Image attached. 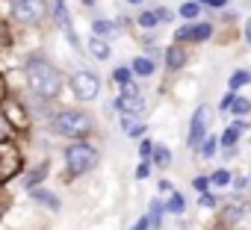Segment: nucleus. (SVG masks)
<instances>
[{"instance_id":"32","label":"nucleus","mask_w":251,"mask_h":230,"mask_svg":"<svg viewBox=\"0 0 251 230\" xmlns=\"http://www.w3.org/2000/svg\"><path fill=\"white\" fill-rule=\"evenodd\" d=\"M195 189H201V192H204V189H207V180H204V177H198V180H195Z\"/></svg>"},{"instance_id":"29","label":"nucleus","mask_w":251,"mask_h":230,"mask_svg":"<svg viewBox=\"0 0 251 230\" xmlns=\"http://www.w3.org/2000/svg\"><path fill=\"white\" fill-rule=\"evenodd\" d=\"M160 192H169V195H175V186H172L169 180H160Z\"/></svg>"},{"instance_id":"37","label":"nucleus","mask_w":251,"mask_h":230,"mask_svg":"<svg viewBox=\"0 0 251 230\" xmlns=\"http://www.w3.org/2000/svg\"><path fill=\"white\" fill-rule=\"evenodd\" d=\"M207 3H210V0H207Z\"/></svg>"},{"instance_id":"22","label":"nucleus","mask_w":251,"mask_h":230,"mask_svg":"<svg viewBox=\"0 0 251 230\" xmlns=\"http://www.w3.org/2000/svg\"><path fill=\"white\" fill-rule=\"evenodd\" d=\"M157 21H160L157 12H142V15H139V24H142V27H154Z\"/></svg>"},{"instance_id":"10","label":"nucleus","mask_w":251,"mask_h":230,"mask_svg":"<svg viewBox=\"0 0 251 230\" xmlns=\"http://www.w3.org/2000/svg\"><path fill=\"white\" fill-rule=\"evenodd\" d=\"M183 62H186L183 47H169V50H166V65H169V68H180Z\"/></svg>"},{"instance_id":"4","label":"nucleus","mask_w":251,"mask_h":230,"mask_svg":"<svg viewBox=\"0 0 251 230\" xmlns=\"http://www.w3.org/2000/svg\"><path fill=\"white\" fill-rule=\"evenodd\" d=\"M210 106H198L189 124V148H201L207 142V127H210Z\"/></svg>"},{"instance_id":"5","label":"nucleus","mask_w":251,"mask_h":230,"mask_svg":"<svg viewBox=\"0 0 251 230\" xmlns=\"http://www.w3.org/2000/svg\"><path fill=\"white\" fill-rule=\"evenodd\" d=\"M12 15L24 24H36L45 18V0H12Z\"/></svg>"},{"instance_id":"13","label":"nucleus","mask_w":251,"mask_h":230,"mask_svg":"<svg viewBox=\"0 0 251 230\" xmlns=\"http://www.w3.org/2000/svg\"><path fill=\"white\" fill-rule=\"evenodd\" d=\"M133 74H139V77H151V74H154V62L145 59V56H139V59L133 62Z\"/></svg>"},{"instance_id":"7","label":"nucleus","mask_w":251,"mask_h":230,"mask_svg":"<svg viewBox=\"0 0 251 230\" xmlns=\"http://www.w3.org/2000/svg\"><path fill=\"white\" fill-rule=\"evenodd\" d=\"M115 106H118V112H124V115H133V112H142L145 100H142L139 89L130 83V86H124V89H121V94L115 97Z\"/></svg>"},{"instance_id":"19","label":"nucleus","mask_w":251,"mask_h":230,"mask_svg":"<svg viewBox=\"0 0 251 230\" xmlns=\"http://www.w3.org/2000/svg\"><path fill=\"white\" fill-rule=\"evenodd\" d=\"M248 80H251V74H248V71H236V74L230 77V89H239V86H245Z\"/></svg>"},{"instance_id":"23","label":"nucleus","mask_w":251,"mask_h":230,"mask_svg":"<svg viewBox=\"0 0 251 230\" xmlns=\"http://www.w3.org/2000/svg\"><path fill=\"white\" fill-rule=\"evenodd\" d=\"M213 183H216V186H227V183H230V171H225V168L216 171V174H213Z\"/></svg>"},{"instance_id":"20","label":"nucleus","mask_w":251,"mask_h":230,"mask_svg":"<svg viewBox=\"0 0 251 230\" xmlns=\"http://www.w3.org/2000/svg\"><path fill=\"white\" fill-rule=\"evenodd\" d=\"M166 209H169V212H183V195H177V192H175V195H172V201L166 204Z\"/></svg>"},{"instance_id":"2","label":"nucleus","mask_w":251,"mask_h":230,"mask_svg":"<svg viewBox=\"0 0 251 230\" xmlns=\"http://www.w3.org/2000/svg\"><path fill=\"white\" fill-rule=\"evenodd\" d=\"M50 130H53L56 136H65V139H83V136H89V130H92V118H89L86 112L65 109V112L53 115Z\"/></svg>"},{"instance_id":"36","label":"nucleus","mask_w":251,"mask_h":230,"mask_svg":"<svg viewBox=\"0 0 251 230\" xmlns=\"http://www.w3.org/2000/svg\"><path fill=\"white\" fill-rule=\"evenodd\" d=\"M86 3H92V0H86Z\"/></svg>"},{"instance_id":"33","label":"nucleus","mask_w":251,"mask_h":230,"mask_svg":"<svg viewBox=\"0 0 251 230\" xmlns=\"http://www.w3.org/2000/svg\"><path fill=\"white\" fill-rule=\"evenodd\" d=\"M245 39H248V42H251V18H248V21H245Z\"/></svg>"},{"instance_id":"11","label":"nucleus","mask_w":251,"mask_h":230,"mask_svg":"<svg viewBox=\"0 0 251 230\" xmlns=\"http://www.w3.org/2000/svg\"><path fill=\"white\" fill-rule=\"evenodd\" d=\"M112 33H115V27L109 21H95L92 24V39H109Z\"/></svg>"},{"instance_id":"17","label":"nucleus","mask_w":251,"mask_h":230,"mask_svg":"<svg viewBox=\"0 0 251 230\" xmlns=\"http://www.w3.org/2000/svg\"><path fill=\"white\" fill-rule=\"evenodd\" d=\"M112 80L124 89V86H130V68H115L112 71Z\"/></svg>"},{"instance_id":"15","label":"nucleus","mask_w":251,"mask_h":230,"mask_svg":"<svg viewBox=\"0 0 251 230\" xmlns=\"http://www.w3.org/2000/svg\"><path fill=\"white\" fill-rule=\"evenodd\" d=\"M45 174H48V165L42 162V165H36V168H33V171H30V174L24 177V186H36V183H39V180H42Z\"/></svg>"},{"instance_id":"25","label":"nucleus","mask_w":251,"mask_h":230,"mask_svg":"<svg viewBox=\"0 0 251 230\" xmlns=\"http://www.w3.org/2000/svg\"><path fill=\"white\" fill-rule=\"evenodd\" d=\"M180 15H183V18H195V15H198V3H183V6H180Z\"/></svg>"},{"instance_id":"18","label":"nucleus","mask_w":251,"mask_h":230,"mask_svg":"<svg viewBox=\"0 0 251 230\" xmlns=\"http://www.w3.org/2000/svg\"><path fill=\"white\" fill-rule=\"evenodd\" d=\"M230 109H233L236 115H248V112H251V100H245V97H236Z\"/></svg>"},{"instance_id":"24","label":"nucleus","mask_w":251,"mask_h":230,"mask_svg":"<svg viewBox=\"0 0 251 230\" xmlns=\"http://www.w3.org/2000/svg\"><path fill=\"white\" fill-rule=\"evenodd\" d=\"M160 215H163V204L154 201V204H151V224H154V227L160 224Z\"/></svg>"},{"instance_id":"9","label":"nucleus","mask_w":251,"mask_h":230,"mask_svg":"<svg viewBox=\"0 0 251 230\" xmlns=\"http://www.w3.org/2000/svg\"><path fill=\"white\" fill-rule=\"evenodd\" d=\"M242 130H245V124H242V121H236V124H230V127L225 130V136H222V145H225V148H233V145L239 142V136H242Z\"/></svg>"},{"instance_id":"12","label":"nucleus","mask_w":251,"mask_h":230,"mask_svg":"<svg viewBox=\"0 0 251 230\" xmlns=\"http://www.w3.org/2000/svg\"><path fill=\"white\" fill-rule=\"evenodd\" d=\"M89 53L98 56V59H109V45H106L103 39H92V42H89Z\"/></svg>"},{"instance_id":"26","label":"nucleus","mask_w":251,"mask_h":230,"mask_svg":"<svg viewBox=\"0 0 251 230\" xmlns=\"http://www.w3.org/2000/svg\"><path fill=\"white\" fill-rule=\"evenodd\" d=\"M154 151H157V145L148 142V139H142V145H139V157H151Z\"/></svg>"},{"instance_id":"21","label":"nucleus","mask_w":251,"mask_h":230,"mask_svg":"<svg viewBox=\"0 0 251 230\" xmlns=\"http://www.w3.org/2000/svg\"><path fill=\"white\" fill-rule=\"evenodd\" d=\"M216 145H219V139H216V136H210V139L201 145V157H213V154H216Z\"/></svg>"},{"instance_id":"16","label":"nucleus","mask_w":251,"mask_h":230,"mask_svg":"<svg viewBox=\"0 0 251 230\" xmlns=\"http://www.w3.org/2000/svg\"><path fill=\"white\" fill-rule=\"evenodd\" d=\"M154 162H157L160 168H166V165L172 162V151H169V148H163V145H157V151H154Z\"/></svg>"},{"instance_id":"8","label":"nucleus","mask_w":251,"mask_h":230,"mask_svg":"<svg viewBox=\"0 0 251 230\" xmlns=\"http://www.w3.org/2000/svg\"><path fill=\"white\" fill-rule=\"evenodd\" d=\"M0 154H3V180H12V177H15V171H18V162H21V157H18V151H15L9 142H3Z\"/></svg>"},{"instance_id":"14","label":"nucleus","mask_w":251,"mask_h":230,"mask_svg":"<svg viewBox=\"0 0 251 230\" xmlns=\"http://www.w3.org/2000/svg\"><path fill=\"white\" fill-rule=\"evenodd\" d=\"M33 201H39V204H48L50 209H59V201H56L50 192H45V189H33Z\"/></svg>"},{"instance_id":"30","label":"nucleus","mask_w":251,"mask_h":230,"mask_svg":"<svg viewBox=\"0 0 251 230\" xmlns=\"http://www.w3.org/2000/svg\"><path fill=\"white\" fill-rule=\"evenodd\" d=\"M148 227H151V218H139V221H136V227H133V230H148Z\"/></svg>"},{"instance_id":"31","label":"nucleus","mask_w":251,"mask_h":230,"mask_svg":"<svg viewBox=\"0 0 251 230\" xmlns=\"http://www.w3.org/2000/svg\"><path fill=\"white\" fill-rule=\"evenodd\" d=\"M157 18H160V21H169V18H172V12H169V9H157Z\"/></svg>"},{"instance_id":"6","label":"nucleus","mask_w":251,"mask_h":230,"mask_svg":"<svg viewBox=\"0 0 251 230\" xmlns=\"http://www.w3.org/2000/svg\"><path fill=\"white\" fill-rule=\"evenodd\" d=\"M71 86H74V92H77L80 100H95L98 92H100V80H98L92 71H77V74L71 77Z\"/></svg>"},{"instance_id":"35","label":"nucleus","mask_w":251,"mask_h":230,"mask_svg":"<svg viewBox=\"0 0 251 230\" xmlns=\"http://www.w3.org/2000/svg\"><path fill=\"white\" fill-rule=\"evenodd\" d=\"M127 3H142V0H127Z\"/></svg>"},{"instance_id":"3","label":"nucleus","mask_w":251,"mask_h":230,"mask_svg":"<svg viewBox=\"0 0 251 230\" xmlns=\"http://www.w3.org/2000/svg\"><path fill=\"white\" fill-rule=\"evenodd\" d=\"M65 162H68V171H71V174H86L89 168H95V162H98V151H95L92 145L77 142V145L65 148Z\"/></svg>"},{"instance_id":"28","label":"nucleus","mask_w":251,"mask_h":230,"mask_svg":"<svg viewBox=\"0 0 251 230\" xmlns=\"http://www.w3.org/2000/svg\"><path fill=\"white\" fill-rule=\"evenodd\" d=\"M201 207H216V195L204 192V195H201Z\"/></svg>"},{"instance_id":"1","label":"nucleus","mask_w":251,"mask_h":230,"mask_svg":"<svg viewBox=\"0 0 251 230\" xmlns=\"http://www.w3.org/2000/svg\"><path fill=\"white\" fill-rule=\"evenodd\" d=\"M27 83L39 97H53L62 89V74L42 56H33L27 62Z\"/></svg>"},{"instance_id":"34","label":"nucleus","mask_w":251,"mask_h":230,"mask_svg":"<svg viewBox=\"0 0 251 230\" xmlns=\"http://www.w3.org/2000/svg\"><path fill=\"white\" fill-rule=\"evenodd\" d=\"M225 3H227V0H210V6H216V9H219V6H225Z\"/></svg>"},{"instance_id":"27","label":"nucleus","mask_w":251,"mask_h":230,"mask_svg":"<svg viewBox=\"0 0 251 230\" xmlns=\"http://www.w3.org/2000/svg\"><path fill=\"white\" fill-rule=\"evenodd\" d=\"M148 174H151V165H148V162H145V160H142V162H139V165H136V180H145V177H148Z\"/></svg>"}]
</instances>
